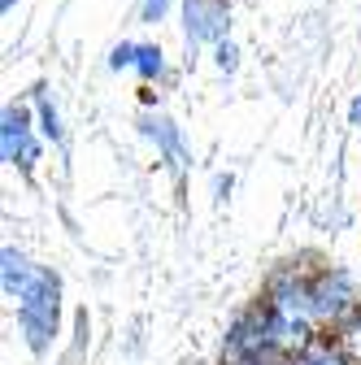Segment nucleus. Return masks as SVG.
<instances>
[{"label": "nucleus", "mask_w": 361, "mask_h": 365, "mask_svg": "<svg viewBox=\"0 0 361 365\" xmlns=\"http://www.w3.org/2000/svg\"><path fill=\"white\" fill-rule=\"evenodd\" d=\"M14 317H18L22 344H26L35 356L49 352V348L57 344V335H61V274L49 269V265H39L35 283H31V287L18 296V304H14Z\"/></svg>", "instance_id": "nucleus-1"}, {"label": "nucleus", "mask_w": 361, "mask_h": 365, "mask_svg": "<svg viewBox=\"0 0 361 365\" xmlns=\"http://www.w3.org/2000/svg\"><path fill=\"white\" fill-rule=\"evenodd\" d=\"M309 300H313L318 327L335 331L352 309H361V287L352 279V269L331 265V261H313V269H309Z\"/></svg>", "instance_id": "nucleus-2"}, {"label": "nucleus", "mask_w": 361, "mask_h": 365, "mask_svg": "<svg viewBox=\"0 0 361 365\" xmlns=\"http://www.w3.org/2000/svg\"><path fill=\"white\" fill-rule=\"evenodd\" d=\"M44 135L35 126V109L31 101H9L0 109V157H5L9 170H18L22 178H35V165L44 161Z\"/></svg>", "instance_id": "nucleus-3"}, {"label": "nucleus", "mask_w": 361, "mask_h": 365, "mask_svg": "<svg viewBox=\"0 0 361 365\" xmlns=\"http://www.w3.org/2000/svg\"><path fill=\"white\" fill-rule=\"evenodd\" d=\"M231 0H178V26H183L188 48H213V43L231 39Z\"/></svg>", "instance_id": "nucleus-4"}, {"label": "nucleus", "mask_w": 361, "mask_h": 365, "mask_svg": "<svg viewBox=\"0 0 361 365\" xmlns=\"http://www.w3.org/2000/svg\"><path fill=\"white\" fill-rule=\"evenodd\" d=\"M140 135L157 148V157H161L174 174L188 170L192 153H188V140H183V126H178L170 113H161L157 105H144V113H140Z\"/></svg>", "instance_id": "nucleus-5"}, {"label": "nucleus", "mask_w": 361, "mask_h": 365, "mask_svg": "<svg viewBox=\"0 0 361 365\" xmlns=\"http://www.w3.org/2000/svg\"><path fill=\"white\" fill-rule=\"evenodd\" d=\"M35 274H39V265H35L22 248H14V244L0 248V287H5V300L18 304V296L35 283Z\"/></svg>", "instance_id": "nucleus-6"}, {"label": "nucleus", "mask_w": 361, "mask_h": 365, "mask_svg": "<svg viewBox=\"0 0 361 365\" xmlns=\"http://www.w3.org/2000/svg\"><path fill=\"white\" fill-rule=\"evenodd\" d=\"M31 109H35L39 135H44L53 148H61V144H66V122H61V109H57V101H53L49 83H35V87H31Z\"/></svg>", "instance_id": "nucleus-7"}, {"label": "nucleus", "mask_w": 361, "mask_h": 365, "mask_svg": "<svg viewBox=\"0 0 361 365\" xmlns=\"http://www.w3.org/2000/svg\"><path fill=\"white\" fill-rule=\"evenodd\" d=\"M288 365H352L348 356H344V348L331 339V331L327 335H318V339H313V344H305Z\"/></svg>", "instance_id": "nucleus-8"}, {"label": "nucleus", "mask_w": 361, "mask_h": 365, "mask_svg": "<svg viewBox=\"0 0 361 365\" xmlns=\"http://www.w3.org/2000/svg\"><path fill=\"white\" fill-rule=\"evenodd\" d=\"M135 74H140L148 87L170 78V61L161 53V43H140V48H135Z\"/></svg>", "instance_id": "nucleus-9"}, {"label": "nucleus", "mask_w": 361, "mask_h": 365, "mask_svg": "<svg viewBox=\"0 0 361 365\" xmlns=\"http://www.w3.org/2000/svg\"><path fill=\"white\" fill-rule=\"evenodd\" d=\"M331 339L344 348V356H348L352 365H361V309H352V313L344 317V322L331 331Z\"/></svg>", "instance_id": "nucleus-10"}, {"label": "nucleus", "mask_w": 361, "mask_h": 365, "mask_svg": "<svg viewBox=\"0 0 361 365\" xmlns=\"http://www.w3.org/2000/svg\"><path fill=\"white\" fill-rule=\"evenodd\" d=\"M209 53H213V66H218L222 74H235V70H240V43H235V39H222V43H213Z\"/></svg>", "instance_id": "nucleus-11"}, {"label": "nucleus", "mask_w": 361, "mask_h": 365, "mask_svg": "<svg viewBox=\"0 0 361 365\" xmlns=\"http://www.w3.org/2000/svg\"><path fill=\"white\" fill-rule=\"evenodd\" d=\"M135 48H140V43H135V39H122V43H113V48H109V70L113 74H122V70H135Z\"/></svg>", "instance_id": "nucleus-12"}, {"label": "nucleus", "mask_w": 361, "mask_h": 365, "mask_svg": "<svg viewBox=\"0 0 361 365\" xmlns=\"http://www.w3.org/2000/svg\"><path fill=\"white\" fill-rule=\"evenodd\" d=\"M170 9H178V0H140V22L157 26V22L170 18Z\"/></svg>", "instance_id": "nucleus-13"}, {"label": "nucleus", "mask_w": 361, "mask_h": 365, "mask_svg": "<svg viewBox=\"0 0 361 365\" xmlns=\"http://www.w3.org/2000/svg\"><path fill=\"white\" fill-rule=\"evenodd\" d=\"M292 356L283 352H248V356H231V361H218V365H288Z\"/></svg>", "instance_id": "nucleus-14"}, {"label": "nucleus", "mask_w": 361, "mask_h": 365, "mask_svg": "<svg viewBox=\"0 0 361 365\" xmlns=\"http://www.w3.org/2000/svg\"><path fill=\"white\" fill-rule=\"evenodd\" d=\"M348 126H357V130H361V91H357L352 105H348Z\"/></svg>", "instance_id": "nucleus-15"}, {"label": "nucleus", "mask_w": 361, "mask_h": 365, "mask_svg": "<svg viewBox=\"0 0 361 365\" xmlns=\"http://www.w3.org/2000/svg\"><path fill=\"white\" fill-rule=\"evenodd\" d=\"M213 187H218V196H227V192H231V174H218Z\"/></svg>", "instance_id": "nucleus-16"}, {"label": "nucleus", "mask_w": 361, "mask_h": 365, "mask_svg": "<svg viewBox=\"0 0 361 365\" xmlns=\"http://www.w3.org/2000/svg\"><path fill=\"white\" fill-rule=\"evenodd\" d=\"M18 9V0H0V14H14Z\"/></svg>", "instance_id": "nucleus-17"}]
</instances>
